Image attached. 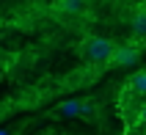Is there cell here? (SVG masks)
I'll list each match as a JSON object with an SVG mask.
<instances>
[{"label":"cell","mask_w":146,"mask_h":135,"mask_svg":"<svg viewBox=\"0 0 146 135\" xmlns=\"http://www.w3.org/2000/svg\"><path fill=\"white\" fill-rule=\"evenodd\" d=\"M113 53H116V44L105 36H86L80 44V55L91 64H105L113 58Z\"/></svg>","instance_id":"1"},{"label":"cell","mask_w":146,"mask_h":135,"mask_svg":"<svg viewBox=\"0 0 146 135\" xmlns=\"http://www.w3.org/2000/svg\"><path fill=\"white\" fill-rule=\"evenodd\" d=\"M141 99H146V69L143 72H135L127 83H124L121 94H119V113H127L130 105H138Z\"/></svg>","instance_id":"2"},{"label":"cell","mask_w":146,"mask_h":135,"mask_svg":"<svg viewBox=\"0 0 146 135\" xmlns=\"http://www.w3.org/2000/svg\"><path fill=\"white\" fill-rule=\"evenodd\" d=\"M138 53H141V47L138 44H121V47H116V53H113V64H119V66H130V64H135L138 61Z\"/></svg>","instance_id":"3"},{"label":"cell","mask_w":146,"mask_h":135,"mask_svg":"<svg viewBox=\"0 0 146 135\" xmlns=\"http://www.w3.org/2000/svg\"><path fill=\"white\" fill-rule=\"evenodd\" d=\"M130 132H146V99L135 105V110L130 113Z\"/></svg>","instance_id":"4"},{"label":"cell","mask_w":146,"mask_h":135,"mask_svg":"<svg viewBox=\"0 0 146 135\" xmlns=\"http://www.w3.org/2000/svg\"><path fill=\"white\" fill-rule=\"evenodd\" d=\"M86 3L88 0H58L55 11H61V14H80L83 8H86Z\"/></svg>","instance_id":"5"},{"label":"cell","mask_w":146,"mask_h":135,"mask_svg":"<svg viewBox=\"0 0 146 135\" xmlns=\"http://www.w3.org/2000/svg\"><path fill=\"white\" fill-rule=\"evenodd\" d=\"M132 33H135V39H143L146 36V8L135 11V17H132Z\"/></svg>","instance_id":"6"},{"label":"cell","mask_w":146,"mask_h":135,"mask_svg":"<svg viewBox=\"0 0 146 135\" xmlns=\"http://www.w3.org/2000/svg\"><path fill=\"white\" fill-rule=\"evenodd\" d=\"M0 135H8V132H0Z\"/></svg>","instance_id":"7"}]
</instances>
